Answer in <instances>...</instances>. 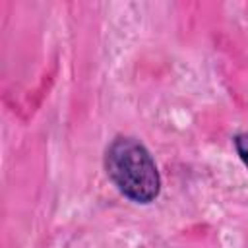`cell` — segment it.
I'll list each match as a JSON object with an SVG mask.
<instances>
[{
	"instance_id": "6da1fadb",
	"label": "cell",
	"mask_w": 248,
	"mask_h": 248,
	"mask_svg": "<svg viewBox=\"0 0 248 248\" xmlns=\"http://www.w3.org/2000/svg\"><path fill=\"white\" fill-rule=\"evenodd\" d=\"M105 170L116 190L147 205L161 194V174L151 151L134 136H116L105 149Z\"/></svg>"
},
{
	"instance_id": "7a4b0ae2",
	"label": "cell",
	"mask_w": 248,
	"mask_h": 248,
	"mask_svg": "<svg viewBox=\"0 0 248 248\" xmlns=\"http://www.w3.org/2000/svg\"><path fill=\"white\" fill-rule=\"evenodd\" d=\"M232 145L236 155L240 157V161L244 163V167L248 169V132H240L232 138Z\"/></svg>"
}]
</instances>
